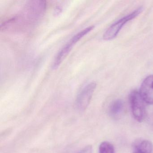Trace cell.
Wrapping results in <instances>:
<instances>
[{
    "label": "cell",
    "mask_w": 153,
    "mask_h": 153,
    "mask_svg": "<svg viewBox=\"0 0 153 153\" xmlns=\"http://www.w3.org/2000/svg\"><path fill=\"white\" fill-rule=\"evenodd\" d=\"M46 8V3L44 1H29L26 5L23 15L20 16V21L22 20L29 21V22L34 21L38 20L42 18L45 12Z\"/></svg>",
    "instance_id": "cell-1"
},
{
    "label": "cell",
    "mask_w": 153,
    "mask_h": 153,
    "mask_svg": "<svg viewBox=\"0 0 153 153\" xmlns=\"http://www.w3.org/2000/svg\"><path fill=\"white\" fill-rule=\"evenodd\" d=\"M143 10V7H140L130 14L116 21L105 32L103 36V39L105 41H110L115 38L124 25L127 24L128 21H131L137 17L141 13Z\"/></svg>",
    "instance_id": "cell-2"
},
{
    "label": "cell",
    "mask_w": 153,
    "mask_h": 153,
    "mask_svg": "<svg viewBox=\"0 0 153 153\" xmlns=\"http://www.w3.org/2000/svg\"><path fill=\"white\" fill-rule=\"evenodd\" d=\"M130 104L134 118L139 122H142L146 117V109L145 101L143 100L139 92L133 90L130 94Z\"/></svg>",
    "instance_id": "cell-3"
},
{
    "label": "cell",
    "mask_w": 153,
    "mask_h": 153,
    "mask_svg": "<svg viewBox=\"0 0 153 153\" xmlns=\"http://www.w3.org/2000/svg\"><path fill=\"white\" fill-rule=\"evenodd\" d=\"M96 88L95 82H91L85 86L77 96L76 105L78 110L83 111L89 105Z\"/></svg>",
    "instance_id": "cell-4"
},
{
    "label": "cell",
    "mask_w": 153,
    "mask_h": 153,
    "mask_svg": "<svg viewBox=\"0 0 153 153\" xmlns=\"http://www.w3.org/2000/svg\"><path fill=\"white\" fill-rule=\"evenodd\" d=\"M139 93L145 102L153 105V75L148 76L144 79Z\"/></svg>",
    "instance_id": "cell-5"
},
{
    "label": "cell",
    "mask_w": 153,
    "mask_h": 153,
    "mask_svg": "<svg viewBox=\"0 0 153 153\" xmlns=\"http://www.w3.org/2000/svg\"><path fill=\"white\" fill-rule=\"evenodd\" d=\"M75 44L72 42L70 40L65 45L63 46L61 50L59 52L53 60L52 64V68L55 70L58 68L61 63L63 62L64 59L67 57L73 48Z\"/></svg>",
    "instance_id": "cell-6"
},
{
    "label": "cell",
    "mask_w": 153,
    "mask_h": 153,
    "mask_svg": "<svg viewBox=\"0 0 153 153\" xmlns=\"http://www.w3.org/2000/svg\"><path fill=\"white\" fill-rule=\"evenodd\" d=\"M153 144L146 140L136 143L133 149V153H153Z\"/></svg>",
    "instance_id": "cell-7"
},
{
    "label": "cell",
    "mask_w": 153,
    "mask_h": 153,
    "mask_svg": "<svg viewBox=\"0 0 153 153\" xmlns=\"http://www.w3.org/2000/svg\"><path fill=\"white\" fill-rule=\"evenodd\" d=\"M124 109V103L123 101L120 99H118L114 101L110 106L109 112L111 116L117 118L120 116Z\"/></svg>",
    "instance_id": "cell-8"
},
{
    "label": "cell",
    "mask_w": 153,
    "mask_h": 153,
    "mask_svg": "<svg viewBox=\"0 0 153 153\" xmlns=\"http://www.w3.org/2000/svg\"><path fill=\"white\" fill-rule=\"evenodd\" d=\"M99 153H114V147L107 141L102 142L99 146Z\"/></svg>",
    "instance_id": "cell-9"
},
{
    "label": "cell",
    "mask_w": 153,
    "mask_h": 153,
    "mask_svg": "<svg viewBox=\"0 0 153 153\" xmlns=\"http://www.w3.org/2000/svg\"><path fill=\"white\" fill-rule=\"evenodd\" d=\"M77 153H92V146H87Z\"/></svg>",
    "instance_id": "cell-10"
}]
</instances>
